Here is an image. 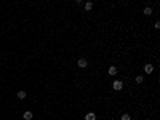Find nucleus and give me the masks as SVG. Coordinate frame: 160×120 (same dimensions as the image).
I'll return each instance as SVG.
<instances>
[{
  "instance_id": "nucleus-1",
  "label": "nucleus",
  "mask_w": 160,
  "mask_h": 120,
  "mask_svg": "<svg viewBox=\"0 0 160 120\" xmlns=\"http://www.w3.org/2000/svg\"><path fill=\"white\" fill-rule=\"evenodd\" d=\"M112 88H114V90H117V91H118V90H122V88H123V83L120 82V80H115V82L112 83Z\"/></svg>"
},
{
  "instance_id": "nucleus-2",
  "label": "nucleus",
  "mask_w": 160,
  "mask_h": 120,
  "mask_svg": "<svg viewBox=\"0 0 160 120\" xmlns=\"http://www.w3.org/2000/svg\"><path fill=\"white\" fill-rule=\"evenodd\" d=\"M22 117H24V120H31L32 117H34V114H32L31 110H26V112L22 114Z\"/></svg>"
},
{
  "instance_id": "nucleus-3",
  "label": "nucleus",
  "mask_w": 160,
  "mask_h": 120,
  "mask_svg": "<svg viewBox=\"0 0 160 120\" xmlns=\"http://www.w3.org/2000/svg\"><path fill=\"white\" fill-rule=\"evenodd\" d=\"M144 71L147 74H152L154 72V66H152V64H146V66H144Z\"/></svg>"
},
{
  "instance_id": "nucleus-4",
  "label": "nucleus",
  "mask_w": 160,
  "mask_h": 120,
  "mask_svg": "<svg viewBox=\"0 0 160 120\" xmlns=\"http://www.w3.org/2000/svg\"><path fill=\"white\" fill-rule=\"evenodd\" d=\"M79 67H82V69H85L86 66H88V64H86V59H83V58H82V59H79Z\"/></svg>"
},
{
  "instance_id": "nucleus-5",
  "label": "nucleus",
  "mask_w": 160,
  "mask_h": 120,
  "mask_svg": "<svg viewBox=\"0 0 160 120\" xmlns=\"http://www.w3.org/2000/svg\"><path fill=\"white\" fill-rule=\"evenodd\" d=\"M85 120H96V115L93 114V112H88V114L85 115Z\"/></svg>"
},
{
  "instance_id": "nucleus-6",
  "label": "nucleus",
  "mask_w": 160,
  "mask_h": 120,
  "mask_svg": "<svg viewBox=\"0 0 160 120\" xmlns=\"http://www.w3.org/2000/svg\"><path fill=\"white\" fill-rule=\"evenodd\" d=\"M107 72H109V75H115V74H117V67H114V66H111Z\"/></svg>"
},
{
  "instance_id": "nucleus-7",
  "label": "nucleus",
  "mask_w": 160,
  "mask_h": 120,
  "mask_svg": "<svg viewBox=\"0 0 160 120\" xmlns=\"http://www.w3.org/2000/svg\"><path fill=\"white\" fill-rule=\"evenodd\" d=\"M91 8H93V3H91V2H86V3H85V10H86V11H90Z\"/></svg>"
},
{
  "instance_id": "nucleus-8",
  "label": "nucleus",
  "mask_w": 160,
  "mask_h": 120,
  "mask_svg": "<svg viewBox=\"0 0 160 120\" xmlns=\"http://www.w3.org/2000/svg\"><path fill=\"white\" fill-rule=\"evenodd\" d=\"M18 98L24 99V98H26V91H18Z\"/></svg>"
},
{
  "instance_id": "nucleus-9",
  "label": "nucleus",
  "mask_w": 160,
  "mask_h": 120,
  "mask_svg": "<svg viewBox=\"0 0 160 120\" xmlns=\"http://www.w3.org/2000/svg\"><path fill=\"white\" fill-rule=\"evenodd\" d=\"M120 119H122V120H130V119H131V117H130V115H128V114H123L122 117H120Z\"/></svg>"
},
{
  "instance_id": "nucleus-10",
  "label": "nucleus",
  "mask_w": 160,
  "mask_h": 120,
  "mask_svg": "<svg viewBox=\"0 0 160 120\" xmlns=\"http://www.w3.org/2000/svg\"><path fill=\"white\" fill-rule=\"evenodd\" d=\"M134 80H136V83H141V82H143V77L138 75V77H134Z\"/></svg>"
},
{
  "instance_id": "nucleus-11",
  "label": "nucleus",
  "mask_w": 160,
  "mask_h": 120,
  "mask_svg": "<svg viewBox=\"0 0 160 120\" xmlns=\"http://www.w3.org/2000/svg\"><path fill=\"white\" fill-rule=\"evenodd\" d=\"M150 13H152V10H150V8H146V10H144V15H147V16H149Z\"/></svg>"
}]
</instances>
